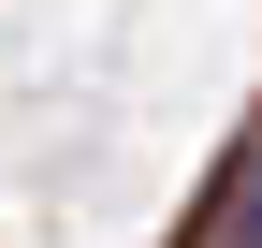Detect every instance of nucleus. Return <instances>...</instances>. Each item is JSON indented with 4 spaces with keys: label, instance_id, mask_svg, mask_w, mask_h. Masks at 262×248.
<instances>
[{
    "label": "nucleus",
    "instance_id": "nucleus-1",
    "mask_svg": "<svg viewBox=\"0 0 262 248\" xmlns=\"http://www.w3.org/2000/svg\"><path fill=\"white\" fill-rule=\"evenodd\" d=\"M233 234H248V248H262V161H248V190H233Z\"/></svg>",
    "mask_w": 262,
    "mask_h": 248
}]
</instances>
